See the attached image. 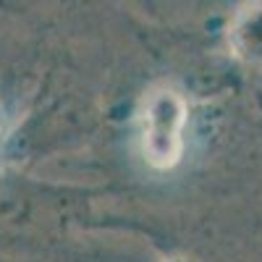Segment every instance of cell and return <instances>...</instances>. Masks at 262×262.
Listing matches in <instances>:
<instances>
[{"label": "cell", "mask_w": 262, "mask_h": 262, "mask_svg": "<svg viewBox=\"0 0 262 262\" xmlns=\"http://www.w3.org/2000/svg\"><path fill=\"white\" fill-rule=\"evenodd\" d=\"M184 107L173 95H158L144 118V152L155 165H173L181 152Z\"/></svg>", "instance_id": "1"}]
</instances>
